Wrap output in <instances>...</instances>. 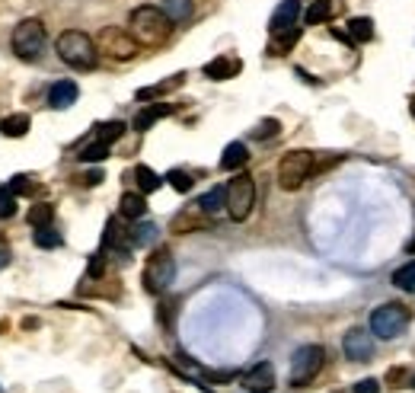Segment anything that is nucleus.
Masks as SVG:
<instances>
[{"mask_svg": "<svg viewBox=\"0 0 415 393\" xmlns=\"http://www.w3.org/2000/svg\"><path fill=\"white\" fill-rule=\"evenodd\" d=\"M128 33L134 35V42H138V45L160 48V45H166V42H170L172 20L160 7L144 4V7H134L131 10V16H128Z\"/></svg>", "mask_w": 415, "mask_h": 393, "instance_id": "1", "label": "nucleus"}, {"mask_svg": "<svg viewBox=\"0 0 415 393\" xmlns=\"http://www.w3.org/2000/svg\"><path fill=\"white\" fill-rule=\"evenodd\" d=\"M57 58L64 61L74 71H93L96 61H99V48H96V39H89L80 29H67V33L57 35L55 42Z\"/></svg>", "mask_w": 415, "mask_h": 393, "instance_id": "2", "label": "nucleus"}, {"mask_svg": "<svg viewBox=\"0 0 415 393\" xmlns=\"http://www.w3.org/2000/svg\"><path fill=\"white\" fill-rule=\"evenodd\" d=\"M313 173H316V157H313V150H287L278 163V186L294 192V189L304 186Z\"/></svg>", "mask_w": 415, "mask_h": 393, "instance_id": "3", "label": "nucleus"}, {"mask_svg": "<svg viewBox=\"0 0 415 393\" xmlns=\"http://www.w3.org/2000/svg\"><path fill=\"white\" fill-rule=\"evenodd\" d=\"M13 52H16L19 61H38L48 45V35H45L42 20H23L16 29H13Z\"/></svg>", "mask_w": 415, "mask_h": 393, "instance_id": "4", "label": "nucleus"}, {"mask_svg": "<svg viewBox=\"0 0 415 393\" xmlns=\"http://www.w3.org/2000/svg\"><path fill=\"white\" fill-rule=\"evenodd\" d=\"M144 291L147 294H163L176 278V259L170 250H153V256H147L144 265Z\"/></svg>", "mask_w": 415, "mask_h": 393, "instance_id": "5", "label": "nucleus"}, {"mask_svg": "<svg viewBox=\"0 0 415 393\" xmlns=\"http://www.w3.org/2000/svg\"><path fill=\"white\" fill-rule=\"evenodd\" d=\"M255 205V182L249 173H236L227 182V214L230 221H246Z\"/></svg>", "mask_w": 415, "mask_h": 393, "instance_id": "6", "label": "nucleus"}, {"mask_svg": "<svg viewBox=\"0 0 415 393\" xmlns=\"http://www.w3.org/2000/svg\"><path fill=\"white\" fill-rule=\"evenodd\" d=\"M326 365V348L323 345H300L291 358V384L304 387L323 371Z\"/></svg>", "mask_w": 415, "mask_h": 393, "instance_id": "7", "label": "nucleus"}, {"mask_svg": "<svg viewBox=\"0 0 415 393\" xmlns=\"http://www.w3.org/2000/svg\"><path fill=\"white\" fill-rule=\"evenodd\" d=\"M96 48H99L102 55H109V58H115V61H131L140 45L134 42V35L128 33V29L106 26L99 35H96Z\"/></svg>", "mask_w": 415, "mask_h": 393, "instance_id": "8", "label": "nucleus"}, {"mask_svg": "<svg viewBox=\"0 0 415 393\" xmlns=\"http://www.w3.org/2000/svg\"><path fill=\"white\" fill-rule=\"evenodd\" d=\"M409 323V310L399 307V304H383L370 314V333L377 339H396V336L406 329Z\"/></svg>", "mask_w": 415, "mask_h": 393, "instance_id": "9", "label": "nucleus"}, {"mask_svg": "<svg viewBox=\"0 0 415 393\" xmlns=\"http://www.w3.org/2000/svg\"><path fill=\"white\" fill-rule=\"evenodd\" d=\"M342 352L351 361H370V355H374V333H367L361 326H351L342 339Z\"/></svg>", "mask_w": 415, "mask_h": 393, "instance_id": "10", "label": "nucleus"}, {"mask_svg": "<svg viewBox=\"0 0 415 393\" xmlns=\"http://www.w3.org/2000/svg\"><path fill=\"white\" fill-rule=\"evenodd\" d=\"M243 387H246L249 393H268L275 387V365L272 361H259L255 367H249V371L243 374Z\"/></svg>", "mask_w": 415, "mask_h": 393, "instance_id": "11", "label": "nucleus"}, {"mask_svg": "<svg viewBox=\"0 0 415 393\" xmlns=\"http://www.w3.org/2000/svg\"><path fill=\"white\" fill-rule=\"evenodd\" d=\"M102 250H115L121 259H128L131 253V233L118 224V218H109L106 221V233H102Z\"/></svg>", "mask_w": 415, "mask_h": 393, "instance_id": "12", "label": "nucleus"}, {"mask_svg": "<svg viewBox=\"0 0 415 393\" xmlns=\"http://www.w3.org/2000/svg\"><path fill=\"white\" fill-rule=\"evenodd\" d=\"M300 20V0H281L278 7H275L272 20H268V29L272 33H284V29L297 26Z\"/></svg>", "mask_w": 415, "mask_h": 393, "instance_id": "13", "label": "nucleus"}, {"mask_svg": "<svg viewBox=\"0 0 415 393\" xmlns=\"http://www.w3.org/2000/svg\"><path fill=\"white\" fill-rule=\"evenodd\" d=\"M208 214L201 211V205H192L182 208V211L172 218V233H192V231H204L208 227Z\"/></svg>", "mask_w": 415, "mask_h": 393, "instance_id": "14", "label": "nucleus"}, {"mask_svg": "<svg viewBox=\"0 0 415 393\" xmlns=\"http://www.w3.org/2000/svg\"><path fill=\"white\" fill-rule=\"evenodd\" d=\"M77 96H80V87L74 80H57L48 90V106L51 109H70L77 103Z\"/></svg>", "mask_w": 415, "mask_h": 393, "instance_id": "15", "label": "nucleus"}, {"mask_svg": "<svg viewBox=\"0 0 415 393\" xmlns=\"http://www.w3.org/2000/svg\"><path fill=\"white\" fill-rule=\"evenodd\" d=\"M240 71H243V61L240 58H227V55H221V58H214V61L204 65V77H211V80H230V77H236Z\"/></svg>", "mask_w": 415, "mask_h": 393, "instance_id": "16", "label": "nucleus"}, {"mask_svg": "<svg viewBox=\"0 0 415 393\" xmlns=\"http://www.w3.org/2000/svg\"><path fill=\"white\" fill-rule=\"evenodd\" d=\"M246 160H249L246 144H243V141H233V144H227V148H223V154H221V170L233 173V170H243V167H246Z\"/></svg>", "mask_w": 415, "mask_h": 393, "instance_id": "17", "label": "nucleus"}, {"mask_svg": "<svg viewBox=\"0 0 415 393\" xmlns=\"http://www.w3.org/2000/svg\"><path fill=\"white\" fill-rule=\"evenodd\" d=\"M118 214H121V218H128V221H140L147 214L144 195H140V192H125L118 199Z\"/></svg>", "mask_w": 415, "mask_h": 393, "instance_id": "18", "label": "nucleus"}, {"mask_svg": "<svg viewBox=\"0 0 415 393\" xmlns=\"http://www.w3.org/2000/svg\"><path fill=\"white\" fill-rule=\"evenodd\" d=\"M172 112V106L170 103H153V106H147V109H140L138 116H134V128L138 131H147L150 125H157L160 118H166Z\"/></svg>", "mask_w": 415, "mask_h": 393, "instance_id": "19", "label": "nucleus"}, {"mask_svg": "<svg viewBox=\"0 0 415 393\" xmlns=\"http://www.w3.org/2000/svg\"><path fill=\"white\" fill-rule=\"evenodd\" d=\"M198 205H201V211L208 214V218H217V214L227 208V189L223 186H214V189H208V192L198 199Z\"/></svg>", "mask_w": 415, "mask_h": 393, "instance_id": "20", "label": "nucleus"}, {"mask_svg": "<svg viewBox=\"0 0 415 393\" xmlns=\"http://www.w3.org/2000/svg\"><path fill=\"white\" fill-rule=\"evenodd\" d=\"M300 39V26H291L284 33H272V42H268V55H287Z\"/></svg>", "mask_w": 415, "mask_h": 393, "instance_id": "21", "label": "nucleus"}, {"mask_svg": "<svg viewBox=\"0 0 415 393\" xmlns=\"http://www.w3.org/2000/svg\"><path fill=\"white\" fill-rule=\"evenodd\" d=\"M332 0H313L310 7H306V13H304V23L306 26H319V23H326L332 16Z\"/></svg>", "mask_w": 415, "mask_h": 393, "instance_id": "22", "label": "nucleus"}, {"mask_svg": "<svg viewBox=\"0 0 415 393\" xmlns=\"http://www.w3.org/2000/svg\"><path fill=\"white\" fill-rule=\"evenodd\" d=\"M131 246H150L153 240H157V224H150V221H134L131 231Z\"/></svg>", "mask_w": 415, "mask_h": 393, "instance_id": "23", "label": "nucleus"}, {"mask_svg": "<svg viewBox=\"0 0 415 393\" xmlns=\"http://www.w3.org/2000/svg\"><path fill=\"white\" fill-rule=\"evenodd\" d=\"M348 39L351 42H370L374 39V23L367 20V16H355V20H348Z\"/></svg>", "mask_w": 415, "mask_h": 393, "instance_id": "24", "label": "nucleus"}, {"mask_svg": "<svg viewBox=\"0 0 415 393\" xmlns=\"http://www.w3.org/2000/svg\"><path fill=\"white\" fill-rule=\"evenodd\" d=\"M160 10H163V13L172 20V26H176V23H185L192 16V0H163V7Z\"/></svg>", "mask_w": 415, "mask_h": 393, "instance_id": "25", "label": "nucleus"}, {"mask_svg": "<svg viewBox=\"0 0 415 393\" xmlns=\"http://www.w3.org/2000/svg\"><path fill=\"white\" fill-rule=\"evenodd\" d=\"M0 131H4L6 138H23L26 131H29V116H26V112H16V116H6L4 122H0Z\"/></svg>", "mask_w": 415, "mask_h": 393, "instance_id": "26", "label": "nucleus"}, {"mask_svg": "<svg viewBox=\"0 0 415 393\" xmlns=\"http://www.w3.org/2000/svg\"><path fill=\"white\" fill-rule=\"evenodd\" d=\"M134 179H138L140 195H150V192H157V189L163 186V179H160L150 167H138V170H134Z\"/></svg>", "mask_w": 415, "mask_h": 393, "instance_id": "27", "label": "nucleus"}, {"mask_svg": "<svg viewBox=\"0 0 415 393\" xmlns=\"http://www.w3.org/2000/svg\"><path fill=\"white\" fill-rule=\"evenodd\" d=\"M179 87H182V74H176V77L163 80V84H157V87H144V90H138V99H157V96H163V93H170V90H179Z\"/></svg>", "mask_w": 415, "mask_h": 393, "instance_id": "28", "label": "nucleus"}, {"mask_svg": "<svg viewBox=\"0 0 415 393\" xmlns=\"http://www.w3.org/2000/svg\"><path fill=\"white\" fill-rule=\"evenodd\" d=\"M51 221H55V205L38 201V205L29 208V224L32 227H51Z\"/></svg>", "mask_w": 415, "mask_h": 393, "instance_id": "29", "label": "nucleus"}, {"mask_svg": "<svg viewBox=\"0 0 415 393\" xmlns=\"http://www.w3.org/2000/svg\"><path fill=\"white\" fill-rule=\"evenodd\" d=\"M393 284L399 291H409V294H415V262L399 265V269L393 272Z\"/></svg>", "mask_w": 415, "mask_h": 393, "instance_id": "30", "label": "nucleus"}, {"mask_svg": "<svg viewBox=\"0 0 415 393\" xmlns=\"http://www.w3.org/2000/svg\"><path fill=\"white\" fill-rule=\"evenodd\" d=\"M32 240H35V246H42V250H55V246H61V233L51 231V227H35V233H32Z\"/></svg>", "mask_w": 415, "mask_h": 393, "instance_id": "31", "label": "nucleus"}, {"mask_svg": "<svg viewBox=\"0 0 415 393\" xmlns=\"http://www.w3.org/2000/svg\"><path fill=\"white\" fill-rule=\"evenodd\" d=\"M16 199H19V195L10 189V182H6V186H0V221H6V218H13V214H16Z\"/></svg>", "mask_w": 415, "mask_h": 393, "instance_id": "32", "label": "nucleus"}, {"mask_svg": "<svg viewBox=\"0 0 415 393\" xmlns=\"http://www.w3.org/2000/svg\"><path fill=\"white\" fill-rule=\"evenodd\" d=\"M77 157H80L83 163H99V160H106V157H109V144L93 141V144H87V148H83Z\"/></svg>", "mask_w": 415, "mask_h": 393, "instance_id": "33", "label": "nucleus"}, {"mask_svg": "<svg viewBox=\"0 0 415 393\" xmlns=\"http://www.w3.org/2000/svg\"><path fill=\"white\" fill-rule=\"evenodd\" d=\"M121 135H125V122H106V125H99V131H96V141L112 144V141H118Z\"/></svg>", "mask_w": 415, "mask_h": 393, "instance_id": "34", "label": "nucleus"}, {"mask_svg": "<svg viewBox=\"0 0 415 393\" xmlns=\"http://www.w3.org/2000/svg\"><path fill=\"white\" fill-rule=\"evenodd\" d=\"M166 182H170L176 192H189L192 189V176L185 173V170H170V173H166Z\"/></svg>", "mask_w": 415, "mask_h": 393, "instance_id": "35", "label": "nucleus"}, {"mask_svg": "<svg viewBox=\"0 0 415 393\" xmlns=\"http://www.w3.org/2000/svg\"><path fill=\"white\" fill-rule=\"evenodd\" d=\"M10 189H13L16 195H35V192H38V182L29 179V176H13V179H10Z\"/></svg>", "mask_w": 415, "mask_h": 393, "instance_id": "36", "label": "nucleus"}, {"mask_svg": "<svg viewBox=\"0 0 415 393\" xmlns=\"http://www.w3.org/2000/svg\"><path fill=\"white\" fill-rule=\"evenodd\" d=\"M281 131V122L278 118H265V122L259 125V128L253 131V138H259V141H265V138H275Z\"/></svg>", "mask_w": 415, "mask_h": 393, "instance_id": "37", "label": "nucleus"}, {"mask_svg": "<svg viewBox=\"0 0 415 393\" xmlns=\"http://www.w3.org/2000/svg\"><path fill=\"white\" fill-rule=\"evenodd\" d=\"M102 272H106V250H99L93 259H89L87 275H89V278H102Z\"/></svg>", "mask_w": 415, "mask_h": 393, "instance_id": "38", "label": "nucleus"}, {"mask_svg": "<svg viewBox=\"0 0 415 393\" xmlns=\"http://www.w3.org/2000/svg\"><path fill=\"white\" fill-rule=\"evenodd\" d=\"M351 393H380V380L377 377H364L351 387Z\"/></svg>", "mask_w": 415, "mask_h": 393, "instance_id": "39", "label": "nucleus"}, {"mask_svg": "<svg viewBox=\"0 0 415 393\" xmlns=\"http://www.w3.org/2000/svg\"><path fill=\"white\" fill-rule=\"evenodd\" d=\"M383 380H387V387H393L396 390V387H402V380H406V371H402V367H389Z\"/></svg>", "mask_w": 415, "mask_h": 393, "instance_id": "40", "label": "nucleus"}, {"mask_svg": "<svg viewBox=\"0 0 415 393\" xmlns=\"http://www.w3.org/2000/svg\"><path fill=\"white\" fill-rule=\"evenodd\" d=\"M77 179L83 182V186H99L106 176H102V170H89V173H83V176H77Z\"/></svg>", "mask_w": 415, "mask_h": 393, "instance_id": "41", "label": "nucleus"}, {"mask_svg": "<svg viewBox=\"0 0 415 393\" xmlns=\"http://www.w3.org/2000/svg\"><path fill=\"white\" fill-rule=\"evenodd\" d=\"M6 262H10V253H6V250H0V269H4Z\"/></svg>", "mask_w": 415, "mask_h": 393, "instance_id": "42", "label": "nucleus"}, {"mask_svg": "<svg viewBox=\"0 0 415 393\" xmlns=\"http://www.w3.org/2000/svg\"><path fill=\"white\" fill-rule=\"evenodd\" d=\"M409 253H415V240H412V243H409Z\"/></svg>", "mask_w": 415, "mask_h": 393, "instance_id": "43", "label": "nucleus"}, {"mask_svg": "<svg viewBox=\"0 0 415 393\" xmlns=\"http://www.w3.org/2000/svg\"><path fill=\"white\" fill-rule=\"evenodd\" d=\"M412 118H415V103H412Z\"/></svg>", "mask_w": 415, "mask_h": 393, "instance_id": "44", "label": "nucleus"}, {"mask_svg": "<svg viewBox=\"0 0 415 393\" xmlns=\"http://www.w3.org/2000/svg\"><path fill=\"white\" fill-rule=\"evenodd\" d=\"M412 390H415V377H412Z\"/></svg>", "mask_w": 415, "mask_h": 393, "instance_id": "45", "label": "nucleus"}]
</instances>
